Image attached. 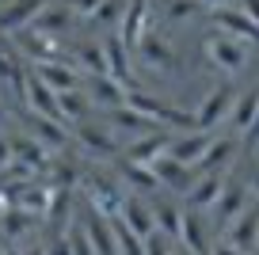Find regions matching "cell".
Here are the masks:
<instances>
[{"instance_id":"1","label":"cell","mask_w":259,"mask_h":255,"mask_svg":"<svg viewBox=\"0 0 259 255\" xmlns=\"http://www.w3.org/2000/svg\"><path fill=\"white\" fill-rule=\"evenodd\" d=\"M80 191H84V202H88L92 214L99 217H118L122 202H126V191H122V183L111 176V172H103V167H92V172H84L80 179Z\"/></svg>"},{"instance_id":"2","label":"cell","mask_w":259,"mask_h":255,"mask_svg":"<svg viewBox=\"0 0 259 255\" xmlns=\"http://www.w3.org/2000/svg\"><path fill=\"white\" fill-rule=\"evenodd\" d=\"M73 141L80 145V152L92 156L96 164L99 160H103V164H114V160L122 156V141L107 126H99V122H92V118L80 122V126H73Z\"/></svg>"},{"instance_id":"3","label":"cell","mask_w":259,"mask_h":255,"mask_svg":"<svg viewBox=\"0 0 259 255\" xmlns=\"http://www.w3.org/2000/svg\"><path fill=\"white\" fill-rule=\"evenodd\" d=\"M233 103H236V88H233V84H218V88H210L202 96V103L194 107V126L202 130V134H213L221 122H229Z\"/></svg>"},{"instance_id":"4","label":"cell","mask_w":259,"mask_h":255,"mask_svg":"<svg viewBox=\"0 0 259 255\" xmlns=\"http://www.w3.org/2000/svg\"><path fill=\"white\" fill-rule=\"evenodd\" d=\"M202 54H206V61H213L225 76H240V72L248 69V46L229 38V34H210V38L202 42Z\"/></svg>"},{"instance_id":"5","label":"cell","mask_w":259,"mask_h":255,"mask_svg":"<svg viewBox=\"0 0 259 255\" xmlns=\"http://www.w3.org/2000/svg\"><path fill=\"white\" fill-rule=\"evenodd\" d=\"M31 69H34V76H38L54 96H61V92H80L84 88V72L76 69L69 57H61V61H38V65H31Z\"/></svg>"},{"instance_id":"6","label":"cell","mask_w":259,"mask_h":255,"mask_svg":"<svg viewBox=\"0 0 259 255\" xmlns=\"http://www.w3.org/2000/svg\"><path fill=\"white\" fill-rule=\"evenodd\" d=\"M248 206H251L248 179H225V187H221V198L213 202V225H218V229H229V225H233Z\"/></svg>"},{"instance_id":"7","label":"cell","mask_w":259,"mask_h":255,"mask_svg":"<svg viewBox=\"0 0 259 255\" xmlns=\"http://www.w3.org/2000/svg\"><path fill=\"white\" fill-rule=\"evenodd\" d=\"M218 34H229V38L244 42V46H259V23H251L240 8H213L210 12Z\"/></svg>"},{"instance_id":"8","label":"cell","mask_w":259,"mask_h":255,"mask_svg":"<svg viewBox=\"0 0 259 255\" xmlns=\"http://www.w3.org/2000/svg\"><path fill=\"white\" fill-rule=\"evenodd\" d=\"M114 179H118L130 194H138V198H149V194L160 191V179L153 176V167L134 164V160H126V156L114 160Z\"/></svg>"},{"instance_id":"9","label":"cell","mask_w":259,"mask_h":255,"mask_svg":"<svg viewBox=\"0 0 259 255\" xmlns=\"http://www.w3.org/2000/svg\"><path fill=\"white\" fill-rule=\"evenodd\" d=\"M225 244H233L236 251H244V255H251L259 247V202H251V206L225 229Z\"/></svg>"},{"instance_id":"10","label":"cell","mask_w":259,"mask_h":255,"mask_svg":"<svg viewBox=\"0 0 259 255\" xmlns=\"http://www.w3.org/2000/svg\"><path fill=\"white\" fill-rule=\"evenodd\" d=\"M103 126L111 130L114 137H118V134H130V137L160 134V126H156L153 118H145V114H138V111H130V107H114V111H103Z\"/></svg>"},{"instance_id":"11","label":"cell","mask_w":259,"mask_h":255,"mask_svg":"<svg viewBox=\"0 0 259 255\" xmlns=\"http://www.w3.org/2000/svg\"><path fill=\"white\" fill-rule=\"evenodd\" d=\"M213 134H202V130H191V134H171L168 137V156L179 160V164H187L194 172V164L206 156V149H210Z\"/></svg>"},{"instance_id":"12","label":"cell","mask_w":259,"mask_h":255,"mask_svg":"<svg viewBox=\"0 0 259 255\" xmlns=\"http://www.w3.org/2000/svg\"><path fill=\"white\" fill-rule=\"evenodd\" d=\"M23 122H27V130H31V137H34L46 152H61L65 145H69V137H73V130L61 126L57 118H42V114H31V111H27Z\"/></svg>"},{"instance_id":"13","label":"cell","mask_w":259,"mask_h":255,"mask_svg":"<svg viewBox=\"0 0 259 255\" xmlns=\"http://www.w3.org/2000/svg\"><path fill=\"white\" fill-rule=\"evenodd\" d=\"M103 54H107V76L118 80L122 88L130 92V80H134V76H130V46L118 38V31L103 34ZM138 88H141V84L134 80V92H138Z\"/></svg>"},{"instance_id":"14","label":"cell","mask_w":259,"mask_h":255,"mask_svg":"<svg viewBox=\"0 0 259 255\" xmlns=\"http://www.w3.org/2000/svg\"><path fill=\"white\" fill-rule=\"evenodd\" d=\"M236 152H240V141H236V137H213L210 149H206V156L194 164V176H210V172L225 176L229 164L236 160Z\"/></svg>"},{"instance_id":"15","label":"cell","mask_w":259,"mask_h":255,"mask_svg":"<svg viewBox=\"0 0 259 255\" xmlns=\"http://www.w3.org/2000/svg\"><path fill=\"white\" fill-rule=\"evenodd\" d=\"M76 221H80V229H84V236H88V244H92V251H96V255H118V240H114V229H111L107 217L84 209Z\"/></svg>"},{"instance_id":"16","label":"cell","mask_w":259,"mask_h":255,"mask_svg":"<svg viewBox=\"0 0 259 255\" xmlns=\"http://www.w3.org/2000/svg\"><path fill=\"white\" fill-rule=\"evenodd\" d=\"M84 96H88V103L99 107V111L126 107V88L111 76H84Z\"/></svg>"},{"instance_id":"17","label":"cell","mask_w":259,"mask_h":255,"mask_svg":"<svg viewBox=\"0 0 259 255\" xmlns=\"http://www.w3.org/2000/svg\"><path fill=\"white\" fill-rule=\"evenodd\" d=\"M149 19H153V0H130L126 16H122V23H118V38L134 50L141 42V34L149 31Z\"/></svg>"},{"instance_id":"18","label":"cell","mask_w":259,"mask_h":255,"mask_svg":"<svg viewBox=\"0 0 259 255\" xmlns=\"http://www.w3.org/2000/svg\"><path fill=\"white\" fill-rule=\"evenodd\" d=\"M176 244H179V247H187L191 255H210L213 240H210V232H206L202 214H194V209H183V221H179V240H176Z\"/></svg>"},{"instance_id":"19","label":"cell","mask_w":259,"mask_h":255,"mask_svg":"<svg viewBox=\"0 0 259 255\" xmlns=\"http://www.w3.org/2000/svg\"><path fill=\"white\" fill-rule=\"evenodd\" d=\"M134 50H138L141 65H149V69H160V72L176 69V50H171L168 38H160L156 31H145V34H141V42H138Z\"/></svg>"},{"instance_id":"20","label":"cell","mask_w":259,"mask_h":255,"mask_svg":"<svg viewBox=\"0 0 259 255\" xmlns=\"http://www.w3.org/2000/svg\"><path fill=\"white\" fill-rule=\"evenodd\" d=\"M221 187H225V176H218V172H210V176H194L191 191L183 194V198H187V209H194V214L213 209V202L221 198Z\"/></svg>"},{"instance_id":"21","label":"cell","mask_w":259,"mask_h":255,"mask_svg":"<svg viewBox=\"0 0 259 255\" xmlns=\"http://www.w3.org/2000/svg\"><path fill=\"white\" fill-rule=\"evenodd\" d=\"M73 65L84 72V76H107L103 38H80V42H73Z\"/></svg>"},{"instance_id":"22","label":"cell","mask_w":259,"mask_h":255,"mask_svg":"<svg viewBox=\"0 0 259 255\" xmlns=\"http://www.w3.org/2000/svg\"><path fill=\"white\" fill-rule=\"evenodd\" d=\"M73 23H76V16L65 8L61 0H54L50 8H42V12H38V19H34L31 27H34L38 34H46V38H61V34L73 31Z\"/></svg>"},{"instance_id":"23","label":"cell","mask_w":259,"mask_h":255,"mask_svg":"<svg viewBox=\"0 0 259 255\" xmlns=\"http://www.w3.org/2000/svg\"><path fill=\"white\" fill-rule=\"evenodd\" d=\"M153 176L160 179V187H168V191H176V194H187L191 183H194V172L187 164H179V160H171L168 152L153 164Z\"/></svg>"},{"instance_id":"24","label":"cell","mask_w":259,"mask_h":255,"mask_svg":"<svg viewBox=\"0 0 259 255\" xmlns=\"http://www.w3.org/2000/svg\"><path fill=\"white\" fill-rule=\"evenodd\" d=\"M168 130H160V134H149V137H138V141H130V149L122 152L126 160H134V164H145V167H153L156 160L168 152Z\"/></svg>"},{"instance_id":"25","label":"cell","mask_w":259,"mask_h":255,"mask_svg":"<svg viewBox=\"0 0 259 255\" xmlns=\"http://www.w3.org/2000/svg\"><path fill=\"white\" fill-rule=\"evenodd\" d=\"M118 217L130 225V229L138 232V236H153L156 225H153V206H149V198H138V194H126V202H122Z\"/></svg>"},{"instance_id":"26","label":"cell","mask_w":259,"mask_h":255,"mask_svg":"<svg viewBox=\"0 0 259 255\" xmlns=\"http://www.w3.org/2000/svg\"><path fill=\"white\" fill-rule=\"evenodd\" d=\"M73 202H76V191H50V206L42 217L50 221L54 236H65V225L73 221Z\"/></svg>"},{"instance_id":"27","label":"cell","mask_w":259,"mask_h":255,"mask_svg":"<svg viewBox=\"0 0 259 255\" xmlns=\"http://www.w3.org/2000/svg\"><path fill=\"white\" fill-rule=\"evenodd\" d=\"M46 172H50V191H80L84 172H80V164H76V160H69V156H54Z\"/></svg>"},{"instance_id":"28","label":"cell","mask_w":259,"mask_h":255,"mask_svg":"<svg viewBox=\"0 0 259 255\" xmlns=\"http://www.w3.org/2000/svg\"><path fill=\"white\" fill-rule=\"evenodd\" d=\"M12 160L16 164H23V167H31V172H46L50 167V152L42 149L34 137H12Z\"/></svg>"},{"instance_id":"29","label":"cell","mask_w":259,"mask_h":255,"mask_svg":"<svg viewBox=\"0 0 259 255\" xmlns=\"http://www.w3.org/2000/svg\"><path fill=\"white\" fill-rule=\"evenodd\" d=\"M88 111H92V103H88V96H84V88L57 96V118H61V126L73 130V126H80V122H88Z\"/></svg>"},{"instance_id":"30","label":"cell","mask_w":259,"mask_h":255,"mask_svg":"<svg viewBox=\"0 0 259 255\" xmlns=\"http://www.w3.org/2000/svg\"><path fill=\"white\" fill-rule=\"evenodd\" d=\"M255 111H259V88L240 92V96H236V103H233V114H229V126H233L236 137L248 134V126H251V118H255Z\"/></svg>"},{"instance_id":"31","label":"cell","mask_w":259,"mask_h":255,"mask_svg":"<svg viewBox=\"0 0 259 255\" xmlns=\"http://www.w3.org/2000/svg\"><path fill=\"white\" fill-rule=\"evenodd\" d=\"M38 221L42 217L27 214V209H4V214H0V232H4L8 240H19V236H27Z\"/></svg>"},{"instance_id":"32","label":"cell","mask_w":259,"mask_h":255,"mask_svg":"<svg viewBox=\"0 0 259 255\" xmlns=\"http://www.w3.org/2000/svg\"><path fill=\"white\" fill-rule=\"evenodd\" d=\"M153 206V225L156 232H164L168 240H179V221H183V209H176L171 202H149Z\"/></svg>"},{"instance_id":"33","label":"cell","mask_w":259,"mask_h":255,"mask_svg":"<svg viewBox=\"0 0 259 255\" xmlns=\"http://www.w3.org/2000/svg\"><path fill=\"white\" fill-rule=\"evenodd\" d=\"M126 4L130 0H103L96 12H92V23L99 27V31H118V23H122V16H126Z\"/></svg>"},{"instance_id":"34","label":"cell","mask_w":259,"mask_h":255,"mask_svg":"<svg viewBox=\"0 0 259 255\" xmlns=\"http://www.w3.org/2000/svg\"><path fill=\"white\" fill-rule=\"evenodd\" d=\"M111 229H114V240H118V255H145V236H138L122 217H111Z\"/></svg>"},{"instance_id":"35","label":"cell","mask_w":259,"mask_h":255,"mask_svg":"<svg viewBox=\"0 0 259 255\" xmlns=\"http://www.w3.org/2000/svg\"><path fill=\"white\" fill-rule=\"evenodd\" d=\"M198 0H164V8H160V19L164 23H183V19H194L198 16Z\"/></svg>"},{"instance_id":"36","label":"cell","mask_w":259,"mask_h":255,"mask_svg":"<svg viewBox=\"0 0 259 255\" xmlns=\"http://www.w3.org/2000/svg\"><path fill=\"white\" fill-rule=\"evenodd\" d=\"M69 247H73V255H96L88 236H84V229H80V221H73V229H69Z\"/></svg>"},{"instance_id":"37","label":"cell","mask_w":259,"mask_h":255,"mask_svg":"<svg viewBox=\"0 0 259 255\" xmlns=\"http://www.w3.org/2000/svg\"><path fill=\"white\" fill-rule=\"evenodd\" d=\"M171 240L164 236V232H153V236H145V255H171Z\"/></svg>"},{"instance_id":"38","label":"cell","mask_w":259,"mask_h":255,"mask_svg":"<svg viewBox=\"0 0 259 255\" xmlns=\"http://www.w3.org/2000/svg\"><path fill=\"white\" fill-rule=\"evenodd\" d=\"M61 4H65L69 12H73L76 19H92V12H96L99 4H103V0H61Z\"/></svg>"},{"instance_id":"39","label":"cell","mask_w":259,"mask_h":255,"mask_svg":"<svg viewBox=\"0 0 259 255\" xmlns=\"http://www.w3.org/2000/svg\"><path fill=\"white\" fill-rule=\"evenodd\" d=\"M46 255H73V247H69V236H54L46 244Z\"/></svg>"},{"instance_id":"40","label":"cell","mask_w":259,"mask_h":255,"mask_svg":"<svg viewBox=\"0 0 259 255\" xmlns=\"http://www.w3.org/2000/svg\"><path fill=\"white\" fill-rule=\"evenodd\" d=\"M12 164V137H0V172Z\"/></svg>"},{"instance_id":"41","label":"cell","mask_w":259,"mask_h":255,"mask_svg":"<svg viewBox=\"0 0 259 255\" xmlns=\"http://www.w3.org/2000/svg\"><path fill=\"white\" fill-rule=\"evenodd\" d=\"M244 141H248L251 149L259 145V111H255V118H251V126H248V134H244Z\"/></svg>"},{"instance_id":"42","label":"cell","mask_w":259,"mask_h":255,"mask_svg":"<svg viewBox=\"0 0 259 255\" xmlns=\"http://www.w3.org/2000/svg\"><path fill=\"white\" fill-rule=\"evenodd\" d=\"M240 12L251 19V23H259V0H244V8H240Z\"/></svg>"},{"instance_id":"43","label":"cell","mask_w":259,"mask_h":255,"mask_svg":"<svg viewBox=\"0 0 259 255\" xmlns=\"http://www.w3.org/2000/svg\"><path fill=\"white\" fill-rule=\"evenodd\" d=\"M210 255H244V251H236L233 244H225V240H221V244H213V247H210Z\"/></svg>"},{"instance_id":"44","label":"cell","mask_w":259,"mask_h":255,"mask_svg":"<svg viewBox=\"0 0 259 255\" xmlns=\"http://www.w3.org/2000/svg\"><path fill=\"white\" fill-rule=\"evenodd\" d=\"M248 194H251V202H259V167L248 176Z\"/></svg>"},{"instance_id":"45","label":"cell","mask_w":259,"mask_h":255,"mask_svg":"<svg viewBox=\"0 0 259 255\" xmlns=\"http://www.w3.org/2000/svg\"><path fill=\"white\" fill-rule=\"evenodd\" d=\"M198 4H202V8H210V12H213V8H225V0H198Z\"/></svg>"},{"instance_id":"46","label":"cell","mask_w":259,"mask_h":255,"mask_svg":"<svg viewBox=\"0 0 259 255\" xmlns=\"http://www.w3.org/2000/svg\"><path fill=\"white\" fill-rule=\"evenodd\" d=\"M23 255H46V247H27Z\"/></svg>"},{"instance_id":"47","label":"cell","mask_w":259,"mask_h":255,"mask_svg":"<svg viewBox=\"0 0 259 255\" xmlns=\"http://www.w3.org/2000/svg\"><path fill=\"white\" fill-rule=\"evenodd\" d=\"M171 255H191V251H187V247H179V244H176V247H171Z\"/></svg>"},{"instance_id":"48","label":"cell","mask_w":259,"mask_h":255,"mask_svg":"<svg viewBox=\"0 0 259 255\" xmlns=\"http://www.w3.org/2000/svg\"><path fill=\"white\" fill-rule=\"evenodd\" d=\"M4 111H8V103H4V99H0V126H4Z\"/></svg>"},{"instance_id":"49","label":"cell","mask_w":259,"mask_h":255,"mask_svg":"<svg viewBox=\"0 0 259 255\" xmlns=\"http://www.w3.org/2000/svg\"><path fill=\"white\" fill-rule=\"evenodd\" d=\"M255 160H259V145H255Z\"/></svg>"}]
</instances>
